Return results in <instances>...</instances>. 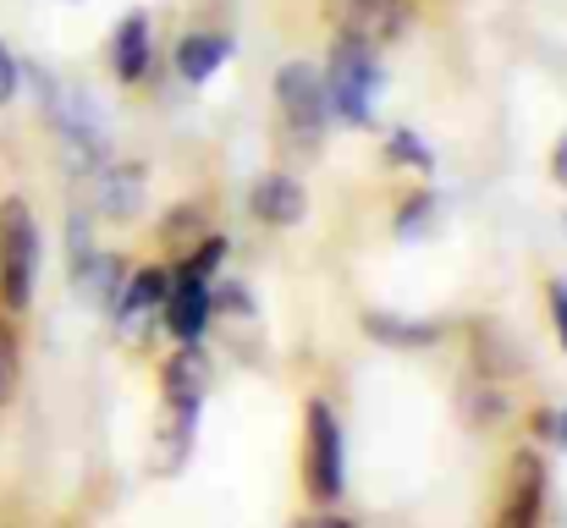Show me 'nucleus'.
I'll use <instances>...</instances> for the list:
<instances>
[{"label":"nucleus","instance_id":"nucleus-1","mask_svg":"<svg viewBox=\"0 0 567 528\" xmlns=\"http://www.w3.org/2000/svg\"><path fill=\"white\" fill-rule=\"evenodd\" d=\"M215 385V358L204 342H177L161 363V429H155V474H177L198 441V413Z\"/></svg>","mask_w":567,"mask_h":528},{"label":"nucleus","instance_id":"nucleus-2","mask_svg":"<svg viewBox=\"0 0 567 528\" xmlns=\"http://www.w3.org/2000/svg\"><path fill=\"white\" fill-rule=\"evenodd\" d=\"M320 77H326L331 122H342V127H375V100L385 94V61H380L375 44L348 39V33H331L326 61H320Z\"/></svg>","mask_w":567,"mask_h":528},{"label":"nucleus","instance_id":"nucleus-3","mask_svg":"<svg viewBox=\"0 0 567 528\" xmlns=\"http://www.w3.org/2000/svg\"><path fill=\"white\" fill-rule=\"evenodd\" d=\"M39 265H44V231L39 215L22 193L0 198V309L17 320L33 309L39 292Z\"/></svg>","mask_w":567,"mask_h":528},{"label":"nucleus","instance_id":"nucleus-4","mask_svg":"<svg viewBox=\"0 0 567 528\" xmlns=\"http://www.w3.org/2000/svg\"><path fill=\"white\" fill-rule=\"evenodd\" d=\"M270 94H276V116L287 127V138L298 149H320L326 133H331V100H326V77H320V61H303V55H287L270 77Z\"/></svg>","mask_w":567,"mask_h":528},{"label":"nucleus","instance_id":"nucleus-5","mask_svg":"<svg viewBox=\"0 0 567 528\" xmlns=\"http://www.w3.org/2000/svg\"><path fill=\"white\" fill-rule=\"evenodd\" d=\"M303 490L315 507H337L348 496V429L326 396L303 407Z\"/></svg>","mask_w":567,"mask_h":528},{"label":"nucleus","instance_id":"nucleus-6","mask_svg":"<svg viewBox=\"0 0 567 528\" xmlns=\"http://www.w3.org/2000/svg\"><path fill=\"white\" fill-rule=\"evenodd\" d=\"M320 17L331 33H348V39H364L375 44L380 55L391 44H402L419 22V0H320Z\"/></svg>","mask_w":567,"mask_h":528},{"label":"nucleus","instance_id":"nucleus-7","mask_svg":"<svg viewBox=\"0 0 567 528\" xmlns=\"http://www.w3.org/2000/svg\"><path fill=\"white\" fill-rule=\"evenodd\" d=\"M546 457L535 446H518L507 457V479H502V501H496V524L491 528H540L546 524Z\"/></svg>","mask_w":567,"mask_h":528},{"label":"nucleus","instance_id":"nucleus-8","mask_svg":"<svg viewBox=\"0 0 567 528\" xmlns=\"http://www.w3.org/2000/svg\"><path fill=\"white\" fill-rule=\"evenodd\" d=\"M150 204V166L144 161H105L100 172H89V215L111 220V226H133Z\"/></svg>","mask_w":567,"mask_h":528},{"label":"nucleus","instance_id":"nucleus-9","mask_svg":"<svg viewBox=\"0 0 567 528\" xmlns=\"http://www.w3.org/2000/svg\"><path fill=\"white\" fill-rule=\"evenodd\" d=\"M155 17L144 11V6H133V11H122L116 22H111V33H105V66H111V77L122 83V89H138V83H150V72H155Z\"/></svg>","mask_w":567,"mask_h":528},{"label":"nucleus","instance_id":"nucleus-10","mask_svg":"<svg viewBox=\"0 0 567 528\" xmlns=\"http://www.w3.org/2000/svg\"><path fill=\"white\" fill-rule=\"evenodd\" d=\"M209 325H215L209 281H198L183 259H172V281H166V303H161V331L172 342H204Z\"/></svg>","mask_w":567,"mask_h":528},{"label":"nucleus","instance_id":"nucleus-11","mask_svg":"<svg viewBox=\"0 0 567 528\" xmlns=\"http://www.w3.org/2000/svg\"><path fill=\"white\" fill-rule=\"evenodd\" d=\"M166 281H172V265H133L116 309H111V325L133 342H144L155 325H161V303H166Z\"/></svg>","mask_w":567,"mask_h":528},{"label":"nucleus","instance_id":"nucleus-12","mask_svg":"<svg viewBox=\"0 0 567 528\" xmlns=\"http://www.w3.org/2000/svg\"><path fill=\"white\" fill-rule=\"evenodd\" d=\"M248 215L265 231H298L309 220V187L292 172H265L248 187Z\"/></svg>","mask_w":567,"mask_h":528},{"label":"nucleus","instance_id":"nucleus-13","mask_svg":"<svg viewBox=\"0 0 567 528\" xmlns=\"http://www.w3.org/2000/svg\"><path fill=\"white\" fill-rule=\"evenodd\" d=\"M231 55H237V39H231L226 28H188V33L172 44V66H177V77L193 83V89L215 83V77L231 66Z\"/></svg>","mask_w":567,"mask_h":528},{"label":"nucleus","instance_id":"nucleus-14","mask_svg":"<svg viewBox=\"0 0 567 528\" xmlns=\"http://www.w3.org/2000/svg\"><path fill=\"white\" fill-rule=\"evenodd\" d=\"M127 276H133V259H127V253L100 248V253L72 276V292H78V298H89L100 314H111V309H116V298H122V287H127Z\"/></svg>","mask_w":567,"mask_h":528},{"label":"nucleus","instance_id":"nucleus-15","mask_svg":"<svg viewBox=\"0 0 567 528\" xmlns=\"http://www.w3.org/2000/svg\"><path fill=\"white\" fill-rule=\"evenodd\" d=\"M364 337L380 342V348L391 352H419V348H435L441 342V325L435 320H408V314H396V309H364Z\"/></svg>","mask_w":567,"mask_h":528},{"label":"nucleus","instance_id":"nucleus-16","mask_svg":"<svg viewBox=\"0 0 567 528\" xmlns=\"http://www.w3.org/2000/svg\"><path fill=\"white\" fill-rule=\"evenodd\" d=\"M507 385L502 380H491V374H463V385H457V413H463V424H474V429H491V424H502L507 418Z\"/></svg>","mask_w":567,"mask_h":528},{"label":"nucleus","instance_id":"nucleus-17","mask_svg":"<svg viewBox=\"0 0 567 528\" xmlns=\"http://www.w3.org/2000/svg\"><path fill=\"white\" fill-rule=\"evenodd\" d=\"M435 226H441V198H435L430 182L396 198V215H391V237L396 242H424V237H435Z\"/></svg>","mask_w":567,"mask_h":528},{"label":"nucleus","instance_id":"nucleus-18","mask_svg":"<svg viewBox=\"0 0 567 528\" xmlns=\"http://www.w3.org/2000/svg\"><path fill=\"white\" fill-rule=\"evenodd\" d=\"M385 166L396 172H413V176H435V149L413 133V127H385V144H380Z\"/></svg>","mask_w":567,"mask_h":528},{"label":"nucleus","instance_id":"nucleus-19","mask_svg":"<svg viewBox=\"0 0 567 528\" xmlns=\"http://www.w3.org/2000/svg\"><path fill=\"white\" fill-rule=\"evenodd\" d=\"M183 265H188L198 281H215L220 270H226V259H231V237L226 231H204V237H193L188 253H177Z\"/></svg>","mask_w":567,"mask_h":528},{"label":"nucleus","instance_id":"nucleus-20","mask_svg":"<svg viewBox=\"0 0 567 528\" xmlns=\"http://www.w3.org/2000/svg\"><path fill=\"white\" fill-rule=\"evenodd\" d=\"M17 385H22V337H17V320L0 309V413L11 407Z\"/></svg>","mask_w":567,"mask_h":528},{"label":"nucleus","instance_id":"nucleus-21","mask_svg":"<svg viewBox=\"0 0 567 528\" xmlns=\"http://www.w3.org/2000/svg\"><path fill=\"white\" fill-rule=\"evenodd\" d=\"M94 226H100V220H94L89 209H66V281H72V276H78V270H83V265L100 253Z\"/></svg>","mask_w":567,"mask_h":528},{"label":"nucleus","instance_id":"nucleus-22","mask_svg":"<svg viewBox=\"0 0 567 528\" xmlns=\"http://www.w3.org/2000/svg\"><path fill=\"white\" fill-rule=\"evenodd\" d=\"M209 309H215V320H220V314H226V320H248V314H254V292L220 270V276L209 281Z\"/></svg>","mask_w":567,"mask_h":528},{"label":"nucleus","instance_id":"nucleus-23","mask_svg":"<svg viewBox=\"0 0 567 528\" xmlns=\"http://www.w3.org/2000/svg\"><path fill=\"white\" fill-rule=\"evenodd\" d=\"M204 204H172L166 220H161V242H183V237H204L209 226H198Z\"/></svg>","mask_w":567,"mask_h":528},{"label":"nucleus","instance_id":"nucleus-24","mask_svg":"<svg viewBox=\"0 0 567 528\" xmlns=\"http://www.w3.org/2000/svg\"><path fill=\"white\" fill-rule=\"evenodd\" d=\"M529 435L546 441V446H557L567 457V407H535L529 413Z\"/></svg>","mask_w":567,"mask_h":528},{"label":"nucleus","instance_id":"nucleus-25","mask_svg":"<svg viewBox=\"0 0 567 528\" xmlns=\"http://www.w3.org/2000/svg\"><path fill=\"white\" fill-rule=\"evenodd\" d=\"M17 94H22V61L11 55V44L0 39V111L6 105H17Z\"/></svg>","mask_w":567,"mask_h":528},{"label":"nucleus","instance_id":"nucleus-26","mask_svg":"<svg viewBox=\"0 0 567 528\" xmlns=\"http://www.w3.org/2000/svg\"><path fill=\"white\" fill-rule=\"evenodd\" d=\"M546 320H551V337L567 352V281H546Z\"/></svg>","mask_w":567,"mask_h":528},{"label":"nucleus","instance_id":"nucleus-27","mask_svg":"<svg viewBox=\"0 0 567 528\" xmlns=\"http://www.w3.org/2000/svg\"><path fill=\"white\" fill-rule=\"evenodd\" d=\"M292 528H359V524H353V518H342V513H331V507H320V513L298 518Z\"/></svg>","mask_w":567,"mask_h":528},{"label":"nucleus","instance_id":"nucleus-28","mask_svg":"<svg viewBox=\"0 0 567 528\" xmlns=\"http://www.w3.org/2000/svg\"><path fill=\"white\" fill-rule=\"evenodd\" d=\"M551 182H557V187H567V133L551 144Z\"/></svg>","mask_w":567,"mask_h":528},{"label":"nucleus","instance_id":"nucleus-29","mask_svg":"<svg viewBox=\"0 0 567 528\" xmlns=\"http://www.w3.org/2000/svg\"><path fill=\"white\" fill-rule=\"evenodd\" d=\"M563 231H567V215H563Z\"/></svg>","mask_w":567,"mask_h":528},{"label":"nucleus","instance_id":"nucleus-30","mask_svg":"<svg viewBox=\"0 0 567 528\" xmlns=\"http://www.w3.org/2000/svg\"><path fill=\"white\" fill-rule=\"evenodd\" d=\"M61 6H72V0H61Z\"/></svg>","mask_w":567,"mask_h":528},{"label":"nucleus","instance_id":"nucleus-31","mask_svg":"<svg viewBox=\"0 0 567 528\" xmlns=\"http://www.w3.org/2000/svg\"><path fill=\"white\" fill-rule=\"evenodd\" d=\"M72 6H78V0H72Z\"/></svg>","mask_w":567,"mask_h":528}]
</instances>
